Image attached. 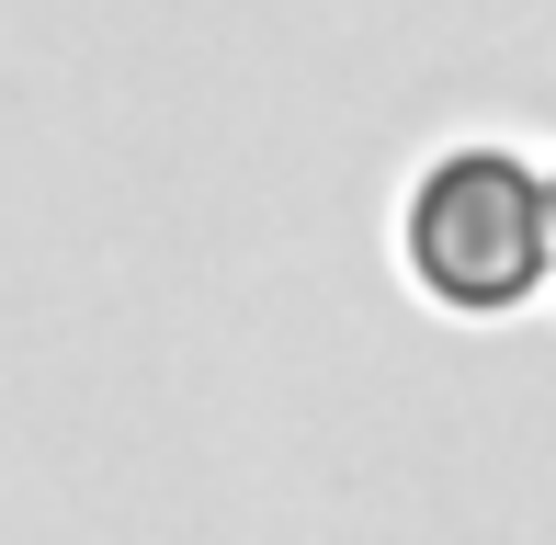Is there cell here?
<instances>
[{"label":"cell","instance_id":"1","mask_svg":"<svg viewBox=\"0 0 556 545\" xmlns=\"http://www.w3.org/2000/svg\"><path fill=\"white\" fill-rule=\"evenodd\" d=\"M409 272L420 295L489 318L556 272V170L511 160V148H443L409 182Z\"/></svg>","mask_w":556,"mask_h":545}]
</instances>
